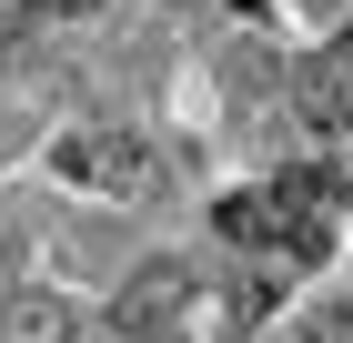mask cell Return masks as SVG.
Returning <instances> with one entry per match:
<instances>
[{
    "mask_svg": "<svg viewBox=\"0 0 353 343\" xmlns=\"http://www.w3.org/2000/svg\"><path fill=\"white\" fill-rule=\"evenodd\" d=\"M81 10H101V0H30V21H81Z\"/></svg>",
    "mask_w": 353,
    "mask_h": 343,
    "instance_id": "52a82bcc",
    "label": "cell"
},
{
    "mask_svg": "<svg viewBox=\"0 0 353 343\" xmlns=\"http://www.w3.org/2000/svg\"><path fill=\"white\" fill-rule=\"evenodd\" d=\"M10 41H21V21H10V10H0V51H10Z\"/></svg>",
    "mask_w": 353,
    "mask_h": 343,
    "instance_id": "9c48e42d",
    "label": "cell"
},
{
    "mask_svg": "<svg viewBox=\"0 0 353 343\" xmlns=\"http://www.w3.org/2000/svg\"><path fill=\"white\" fill-rule=\"evenodd\" d=\"M212 233L243 242V253H263V242H283V202H272V192H222V202H212Z\"/></svg>",
    "mask_w": 353,
    "mask_h": 343,
    "instance_id": "277c9868",
    "label": "cell"
},
{
    "mask_svg": "<svg viewBox=\"0 0 353 343\" xmlns=\"http://www.w3.org/2000/svg\"><path fill=\"white\" fill-rule=\"evenodd\" d=\"M0 343H71V303H61V293H10Z\"/></svg>",
    "mask_w": 353,
    "mask_h": 343,
    "instance_id": "5b68a950",
    "label": "cell"
},
{
    "mask_svg": "<svg viewBox=\"0 0 353 343\" xmlns=\"http://www.w3.org/2000/svg\"><path fill=\"white\" fill-rule=\"evenodd\" d=\"M293 111H303V132L343 141L353 132V81L333 71V61H293Z\"/></svg>",
    "mask_w": 353,
    "mask_h": 343,
    "instance_id": "7a4b0ae2",
    "label": "cell"
},
{
    "mask_svg": "<svg viewBox=\"0 0 353 343\" xmlns=\"http://www.w3.org/2000/svg\"><path fill=\"white\" fill-rule=\"evenodd\" d=\"M61 172L91 192H111V202H132V192H152V141L141 132H61Z\"/></svg>",
    "mask_w": 353,
    "mask_h": 343,
    "instance_id": "6da1fadb",
    "label": "cell"
},
{
    "mask_svg": "<svg viewBox=\"0 0 353 343\" xmlns=\"http://www.w3.org/2000/svg\"><path fill=\"white\" fill-rule=\"evenodd\" d=\"M10 141H21V111H0V152H10Z\"/></svg>",
    "mask_w": 353,
    "mask_h": 343,
    "instance_id": "ba28073f",
    "label": "cell"
},
{
    "mask_svg": "<svg viewBox=\"0 0 353 343\" xmlns=\"http://www.w3.org/2000/svg\"><path fill=\"white\" fill-rule=\"evenodd\" d=\"M303 343H353V313H313V323H303Z\"/></svg>",
    "mask_w": 353,
    "mask_h": 343,
    "instance_id": "8992f818",
    "label": "cell"
},
{
    "mask_svg": "<svg viewBox=\"0 0 353 343\" xmlns=\"http://www.w3.org/2000/svg\"><path fill=\"white\" fill-rule=\"evenodd\" d=\"M182 293H192V273H182V263H141V273H132V293H121V323H132V333H152V323L182 313Z\"/></svg>",
    "mask_w": 353,
    "mask_h": 343,
    "instance_id": "3957f363",
    "label": "cell"
}]
</instances>
